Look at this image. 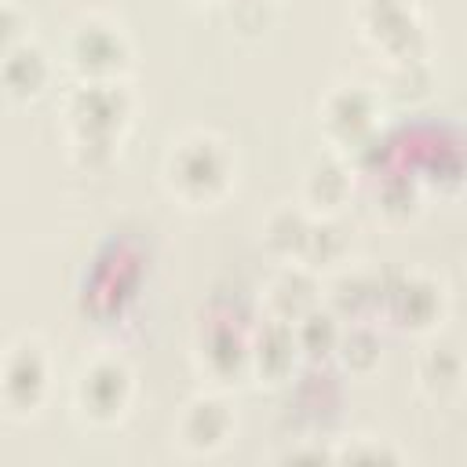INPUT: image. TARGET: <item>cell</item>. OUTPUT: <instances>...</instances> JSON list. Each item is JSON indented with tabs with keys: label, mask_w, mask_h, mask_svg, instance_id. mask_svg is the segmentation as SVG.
I'll return each mask as SVG.
<instances>
[{
	"label": "cell",
	"mask_w": 467,
	"mask_h": 467,
	"mask_svg": "<svg viewBox=\"0 0 467 467\" xmlns=\"http://www.w3.org/2000/svg\"><path fill=\"white\" fill-rule=\"evenodd\" d=\"M164 179L179 201L212 204L234 182V157L223 139L193 131L171 146V153L164 161Z\"/></svg>",
	"instance_id": "obj_1"
},
{
	"label": "cell",
	"mask_w": 467,
	"mask_h": 467,
	"mask_svg": "<svg viewBox=\"0 0 467 467\" xmlns=\"http://www.w3.org/2000/svg\"><path fill=\"white\" fill-rule=\"evenodd\" d=\"M131 117V99L120 80H80L66 99V120L73 142H109L117 146Z\"/></svg>",
	"instance_id": "obj_2"
},
{
	"label": "cell",
	"mask_w": 467,
	"mask_h": 467,
	"mask_svg": "<svg viewBox=\"0 0 467 467\" xmlns=\"http://www.w3.org/2000/svg\"><path fill=\"white\" fill-rule=\"evenodd\" d=\"M66 62L80 80H120L131 66V44L109 18H80L66 36Z\"/></svg>",
	"instance_id": "obj_3"
},
{
	"label": "cell",
	"mask_w": 467,
	"mask_h": 467,
	"mask_svg": "<svg viewBox=\"0 0 467 467\" xmlns=\"http://www.w3.org/2000/svg\"><path fill=\"white\" fill-rule=\"evenodd\" d=\"M135 383H131V368L120 358H95L73 387V405L88 423H117L128 405H131Z\"/></svg>",
	"instance_id": "obj_4"
},
{
	"label": "cell",
	"mask_w": 467,
	"mask_h": 467,
	"mask_svg": "<svg viewBox=\"0 0 467 467\" xmlns=\"http://www.w3.org/2000/svg\"><path fill=\"white\" fill-rule=\"evenodd\" d=\"M47 379H51V365H47L44 347L36 339L15 343L0 358V401H4V409L15 416L36 412L44 394H47Z\"/></svg>",
	"instance_id": "obj_5"
},
{
	"label": "cell",
	"mask_w": 467,
	"mask_h": 467,
	"mask_svg": "<svg viewBox=\"0 0 467 467\" xmlns=\"http://www.w3.org/2000/svg\"><path fill=\"white\" fill-rule=\"evenodd\" d=\"M361 26H365V36L383 55H390L394 62L423 58L427 36H423V26H420L416 11L405 0H365Z\"/></svg>",
	"instance_id": "obj_6"
},
{
	"label": "cell",
	"mask_w": 467,
	"mask_h": 467,
	"mask_svg": "<svg viewBox=\"0 0 467 467\" xmlns=\"http://www.w3.org/2000/svg\"><path fill=\"white\" fill-rule=\"evenodd\" d=\"M379 124V95L368 88H336L321 106V128L339 146H361Z\"/></svg>",
	"instance_id": "obj_7"
},
{
	"label": "cell",
	"mask_w": 467,
	"mask_h": 467,
	"mask_svg": "<svg viewBox=\"0 0 467 467\" xmlns=\"http://www.w3.org/2000/svg\"><path fill=\"white\" fill-rule=\"evenodd\" d=\"M387 317L398 325V328H409V332H427L441 321V285L431 281L427 274H401L387 292Z\"/></svg>",
	"instance_id": "obj_8"
},
{
	"label": "cell",
	"mask_w": 467,
	"mask_h": 467,
	"mask_svg": "<svg viewBox=\"0 0 467 467\" xmlns=\"http://www.w3.org/2000/svg\"><path fill=\"white\" fill-rule=\"evenodd\" d=\"M51 80V62L36 44H18L7 55H0V95L7 102H29L36 99Z\"/></svg>",
	"instance_id": "obj_9"
},
{
	"label": "cell",
	"mask_w": 467,
	"mask_h": 467,
	"mask_svg": "<svg viewBox=\"0 0 467 467\" xmlns=\"http://www.w3.org/2000/svg\"><path fill=\"white\" fill-rule=\"evenodd\" d=\"M234 431V416L219 398H193L182 416H179V441L190 452H215L219 445H226Z\"/></svg>",
	"instance_id": "obj_10"
},
{
	"label": "cell",
	"mask_w": 467,
	"mask_h": 467,
	"mask_svg": "<svg viewBox=\"0 0 467 467\" xmlns=\"http://www.w3.org/2000/svg\"><path fill=\"white\" fill-rule=\"evenodd\" d=\"M197 358L201 368L219 379V383H234L237 376L248 372V343L234 325H208L201 328L197 339Z\"/></svg>",
	"instance_id": "obj_11"
},
{
	"label": "cell",
	"mask_w": 467,
	"mask_h": 467,
	"mask_svg": "<svg viewBox=\"0 0 467 467\" xmlns=\"http://www.w3.org/2000/svg\"><path fill=\"white\" fill-rule=\"evenodd\" d=\"M296 361H299V347H296V336H292V321H281V317L263 325V332L248 347V368H255L266 383L288 379Z\"/></svg>",
	"instance_id": "obj_12"
},
{
	"label": "cell",
	"mask_w": 467,
	"mask_h": 467,
	"mask_svg": "<svg viewBox=\"0 0 467 467\" xmlns=\"http://www.w3.org/2000/svg\"><path fill=\"white\" fill-rule=\"evenodd\" d=\"M266 303H270L274 317H281V321H296V317H303L306 310H314V306H317V285H314L310 270H306V266H303V270H285V274L270 285Z\"/></svg>",
	"instance_id": "obj_13"
},
{
	"label": "cell",
	"mask_w": 467,
	"mask_h": 467,
	"mask_svg": "<svg viewBox=\"0 0 467 467\" xmlns=\"http://www.w3.org/2000/svg\"><path fill=\"white\" fill-rule=\"evenodd\" d=\"M350 197V171L339 161H317L303 179V201L314 212H336Z\"/></svg>",
	"instance_id": "obj_14"
},
{
	"label": "cell",
	"mask_w": 467,
	"mask_h": 467,
	"mask_svg": "<svg viewBox=\"0 0 467 467\" xmlns=\"http://www.w3.org/2000/svg\"><path fill=\"white\" fill-rule=\"evenodd\" d=\"M379 303H383V288H379V281H376L372 274H365V270H350V274H343V277L332 285V314H336V317L358 321V317H365L368 310H376Z\"/></svg>",
	"instance_id": "obj_15"
},
{
	"label": "cell",
	"mask_w": 467,
	"mask_h": 467,
	"mask_svg": "<svg viewBox=\"0 0 467 467\" xmlns=\"http://www.w3.org/2000/svg\"><path fill=\"white\" fill-rule=\"evenodd\" d=\"M292 336H296V347H299V358H310V361H321L336 350L339 343V317L332 310H306L303 317L292 321Z\"/></svg>",
	"instance_id": "obj_16"
},
{
	"label": "cell",
	"mask_w": 467,
	"mask_h": 467,
	"mask_svg": "<svg viewBox=\"0 0 467 467\" xmlns=\"http://www.w3.org/2000/svg\"><path fill=\"white\" fill-rule=\"evenodd\" d=\"M463 379V361L452 347H431L423 358H420V383L431 398H445L460 387Z\"/></svg>",
	"instance_id": "obj_17"
},
{
	"label": "cell",
	"mask_w": 467,
	"mask_h": 467,
	"mask_svg": "<svg viewBox=\"0 0 467 467\" xmlns=\"http://www.w3.org/2000/svg\"><path fill=\"white\" fill-rule=\"evenodd\" d=\"M343 252H347V241H343L339 226L321 219V223H310L303 248H299V263L306 270H321V266H336L343 259Z\"/></svg>",
	"instance_id": "obj_18"
},
{
	"label": "cell",
	"mask_w": 467,
	"mask_h": 467,
	"mask_svg": "<svg viewBox=\"0 0 467 467\" xmlns=\"http://www.w3.org/2000/svg\"><path fill=\"white\" fill-rule=\"evenodd\" d=\"M310 230V219L299 212V208H281L266 219V248L274 255H285V259H299V248H303V237Z\"/></svg>",
	"instance_id": "obj_19"
},
{
	"label": "cell",
	"mask_w": 467,
	"mask_h": 467,
	"mask_svg": "<svg viewBox=\"0 0 467 467\" xmlns=\"http://www.w3.org/2000/svg\"><path fill=\"white\" fill-rule=\"evenodd\" d=\"M336 350H339V358H343V365L350 372H372L376 361H379V339L365 325H354L350 332H339Z\"/></svg>",
	"instance_id": "obj_20"
},
{
	"label": "cell",
	"mask_w": 467,
	"mask_h": 467,
	"mask_svg": "<svg viewBox=\"0 0 467 467\" xmlns=\"http://www.w3.org/2000/svg\"><path fill=\"white\" fill-rule=\"evenodd\" d=\"M379 208L387 215H394V219L412 215L416 212V186H412V179L401 182V193H398V179H387L383 190H379Z\"/></svg>",
	"instance_id": "obj_21"
},
{
	"label": "cell",
	"mask_w": 467,
	"mask_h": 467,
	"mask_svg": "<svg viewBox=\"0 0 467 467\" xmlns=\"http://www.w3.org/2000/svg\"><path fill=\"white\" fill-rule=\"evenodd\" d=\"M230 22L244 33H255L270 22V0H230Z\"/></svg>",
	"instance_id": "obj_22"
},
{
	"label": "cell",
	"mask_w": 467,
	"mask_h": 467,
	"mask_svg": "<svg viewBox=\"0 0 467 467\" xmlns=\"http://www.w3.org/2000/svg\"><path fill=\"white\" fill-rule=\"evenodd\" d=\"M22 36H26V15L11 0H0V55L18 47Z\"/></svg>",
	"instance_id": "obj_23"
}]
</instances>
